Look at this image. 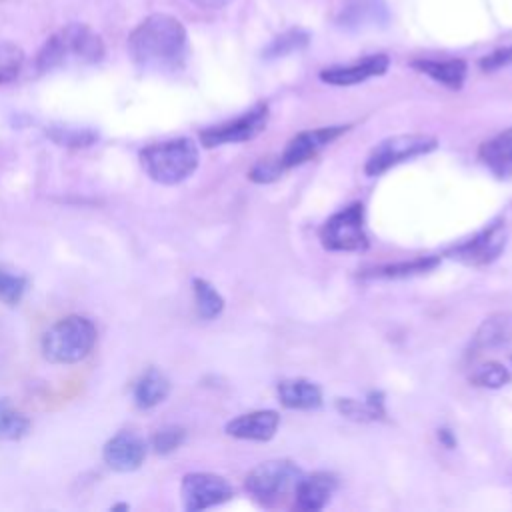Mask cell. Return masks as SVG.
I'll list each match as a JSON object with an SVG mask.
<instances>
[{"label":"cell","instance_id":"cell-35","mask_svg":"<svg viewBox=\"0 0 512 512\" xmlns=\"http://www.w3.org/2000/svg\"><path fill=\"white\" fill-rule=\"evenodd\" d=\"M438 438L448 446V448H452L454 444H456V440H454V436H452V432L450 430H446V428H442V430H438Z\"/></svg>","mask_w":512,"mask_h":512},{"label":"cell","instance_id":"cell-2","mask_svg":"<svg viewBox=\"0 0 512 512\" xmlns=\"http://www.w3.org/2000/svg\"><path fill=\"white\" fill-rule=\"evenodd\" d=\"M104 58V42L100 34H96L86 24H66L58 32H54L36 56L38 72H50L68 60L96 64Z\"/></svg>","mask_w":512,"mask_h":512},{"label":"cell","instance_id":"cell-24","mask_svg":"<svg viewBox=\"0 0 512 512\" xmlns=\"http://www.w3.org/2000/svg\"><path fill=\"white\" fill-rule=\"evenodd\" d=\"M192 288H194V298H196V310L204 320H212L224 310V298L210 282H206L202 278H194Z\"/></svg>","mask_w":512,"mask_h":512},{"label":"cell","instance_id":"cell-9","mask_svg":"<svg viewBox=\"0 0 512 512\" xmlns=\"http://www.w3.org/2000/svg\"><path fill=\"white\" fill-rule=\"evenodd\" d=\"M506 238H508L506 222L496 220L490 226L482 228L472 238L450 248L446 252V256L452 260H458L466 266H486L502 254V250L506 246Z\"/></svg>","mask_w":512,"mask_h":512},{"label":"cell","instance_id":"cell-19","mask_svg":"<svg viewBox=\"0 0 512 512\" xmlns=\"http://www.w3.org/2000/svg\"><path fill=\"white\" fill-rule=\"evenodd\" d=\"M512 340V314L510 312H496L490 314L478 326L474 334V350H490L504 346Z\"/></svg>","mask_w":512,"mask_h":512},{"label":"cell","instance_id":"cell-4","mask_svg":"<svg viewBox=\"0 0 512 512\" xmlns=\"http://www.w3.org/2000/svg\"><path fill=\"white\" fill-rule=\"evenodd\" d=\"M96 344V326L86 316H66L52 324L42 336V354L52 364H74L84 360Z\"/></svg>","mask_w":512,"mask_h":512},{"label":"cell","instance_id":"cell-23","mask_svg":"<svg viewBox=\"0 0 512 512\" xmlns=\"http://www.w3.org/2000/svg\"><path fill=\"white\" fill-rule=\"evenodd\" d=\"M438 262H440L438 256H422V258H414L410 262H394V264L378 266V268L366 270L362 276L364 278H406V276H414L420 272H428V270L436 268Z\"/></svg>","mask_w":512,"mask_h":512},{"label":"cell","instance_id":"cell-14","mask_svg":"<svg viewBox=\"0 0 512 512\" xmlns=\"http://www.w3.org/2000/svg\"><path fill=\"white\" fill-rule=\"evenodd\" d=\"M390 66V58L386 54H370L358 62L346 66H332L320 72V80L334 86H352L364 82L374 76H382Z\"/></svg>","mask_w":512,"mask_h":512},{"label":"cell","instance_id":"cell-3","mask_svg":"<svg viewBox=\"0 0 512 512\" xmlns=\"http://www.w3.org/2000/svg\"><path fill=\"white\" fill-rule=\"evenodd\" d=\"M200 162L198 146L192 138H172L156 142L140 152L144 172L158 184L174 186L190 178Z\"/></svg>","mask_w":512,"mask_h":512},{"label":"cell","instance_id":"cell-32","mask_svg":"<svg viewBox=\"0 0 512 512\" xmlns=\"http://www.w3.org/2000/svg\"><path fill=\"white\" fill-rule=\"evenodd\" d=\"M50 136L60 144V146H90L96 138L94 132L90 130H72V128H56L50 132Z\"/></svg>","mask_w":512,"mask_h":512},{"label":"cell","instance_id":"cell-34","mask_svg":"<svg viewBox=\"0 0 512 512\" xmlns=\"http://www.w3.org/2000/svg\"><path fill=\"white\" fill-rule=\"evenodd\" d=\"M192 2L204 10H218V8H224L226 4H230L232 0H192Z\"/></svg>","mask_w":512,"mask_h":512},{"label":"cell","instance_id":"cell-13","mask_svg":"<svg viewBox=\"0 0 512 512\" xmlns=\"http://www.w3.org/2000/svg\"><path fill=\"white\" fill-rule=\"evenodd\" d=\"M102 458L116 472H134L146 458V442L134 432H118L104 444Z\"/></svg>","mask_w":512,"mask_h":512},{"label":"cell","instance_id":"cell-20","mask_svg":"<svg viewBox=\"0 0 512 512\" xmlns=\"http://www.w3.org/2000/svg\"><path fill=\"white\" fill-rule=\"evenodd\" d=\"M480 160L496 174H512V126L480 146Z\"/></svg>","mask_w":512,"mask_h":512},{"label":"cell","instance_id":"cell-31","mask_svg":"<svg viewBox=\"0 0 512 512\" xmlns=\"http://www.w3.org/2000/svg\"><path fill=\"white\" fill-rule=\"evenodd\" d=\"M284 166L280 162V156L278 158H262L258 160L252 170L248 172V178L252 182H258V184H264V182H272L276 180L280 174H282Z\"/></svg>","mask_w":512,"mask_h":512},{"label":"cell","instance_id":"cell-29","mask_svg":"<svg viewBox=\"0 0 512 512\" xmlns=\"http://www.w3.org/2000/svg\"><path fill=\"white\" fill-rule=\"evenodd\" d=\"M472 384L482 386V388H500L508 384L510 374L500 362H488L476 368V372L470 376Z\"/></svg>","mask_w":512,"mask_h":512},{"label":"cell","instance_id":"cell-27","mask_svg":"<svg viewBox=\"0 0 512 512\" xmlns=\"http://www.w3.org/2000/svg\"><path fill=\"white\" fill-rule=\"evenodd\" d=\"M30 430V420L10 408L8 404H0V440H20Z\"/></svg>","mask_w":512,"mask_h":512},{"label":"cell","instance_id":"cell-16","mask_svg":"<svg viewBox=\"0 0 512 512\" xmlns=\"http://www.w3.org/2000/svg\"><path fill=\"white\" fill-rule=\"evenodd\" d=\"M336 488V478L328 472H314L310 476L300 478L294 496H296V508L306 510V512H314V510H322L332 492Z\"/></svg>","mask_w":512,"mask_h":512},{"label":"cell","instance_id":"cell-12","mask_svg":"<svg viewBox=\"0 0 512 512\" xmlns=\"http://www.w3.org/2000/svg\"><path fill=\"white\" fill-rule=\"evenodd\" d=\"M348 126H322L314 130H304L296 134L288 146L284 148L280 162L284 168H294L310 158H314L324 146H328L332 140H336L340 134H344Z\"/></svg>","mask_w":512,"mask_h":512},{"label":"cell","instance_id":"cell-7","mask_svg":"<svg viewBox=\"0 0 512 512\" xmlns=\"http://www.w3.org/2000/svg\"><path fill=\"white\" fill-rule=\"evenodd\" d=\"M322 246L336 252H360L368 246L364 230V206L354 202L332 214L320 228Z\"/></svg>","mask_w":512,"mask_h":512},{"label":"cell","instance_id":"cell-21","mask_svg":"<svg viewBox=\"0 0 512 512\" xmlns=\"http://www.w3.org/2000/svg\"><path fill=\"white\" fill-rule=\"evenodd\" d=\"M170 392L168 378L158 368H148L134 384V402L140 410H150L166 400Z\"/></svg>","mask_w":512,"mask_h":512},{"label":"cell","instance_id":"cell-11","mask_svg":"<svg viewBox=\"0 0 512 512\" xmlns=\"http://www.w3.org/2000/svg\"><path fill=\"white\" fill-rule=\"evenodd\" d=\"M390 22V8L386 0H342L336 14V24L348 32L380 30Z\"/></svg>","mask_w":512,"mask_h":512},{"label":"cell","instance_id":"cell-22","mask_svg":"<svg viewBox=\"0 0 512 512\" xmlns=\"http://www.w3.org/2000/svg\"><path fill=\"white\" fill-rule=\"evenodd\" d=\"M384 396L380 392H372L368 400L358 402L354 398H338L336 408L340 414H344L350 420L356 422H368V420H378L384 416Z\"/></svg>","mask_w":512,"mask_h":512},{"label":"cell","instance_id":"cell-17","mask_svg":"<svg viewBox=\"0 0 512 512\" xmlns=\"http://www.w3.org/2000/svg\"><path fill=\"white\" fill-rule=\"evenodd\" d=\"M410 66L414 70L430 76L432 80L444 84L450 90H460L466 80V72H468L466 62L460 58H450V60L420 58V60H412Z\"/></svg>","mask_w":512,"mask_h":512},{"label":"cell","instance_id":"cell-25","mask_svg":"<svg viewBox=\"0 0 512 512\" xmlns=\"http://www.w3.org/2000/svg\"><path fill=\"white\" fill-rule=\"evenodd\" d=\"M310 42V36L306 30L302 28H290L286 32H282L280 36H276L264 50V58H282L288 56L292 52H298L302 48H306Z\"/></svg>","mask_w":512,"mask_h":512},{"label":"cell","instance_id":"cell-6","mask_svg":"<svg viewBox=\"0 0 512 512\" xmlns=\"http://www.w3.org/2000/svg\"><path fill=\"white\" fill-rule=\"evenodd\" d=\"M438 146L434 136L428 134H396L382 142H378L364 164V172L368 176H380L382 172L390 170L392 166L428 154Z\"/></svg>","mask_w":512,"mask_h":512},{"label":"cell","instance_id":"cell-1","mask_svg":"<svg viewBox=\"0 0 512 512\" xmlns=\"http://www.w3.org/2000/svg\"><path fill=\"white\" fill-rule=\"evenodd\" d=\"M188 50L184 24L164 12L146 16L128 36V52L136 66L154 72L182 68Z\"/></svg>","mask_w":512,"mask_h":512},{"label":"cell","instance_id":"cell-15","mask_svg":"<svg viewBox=\"0 0 512 512\" xmlns=\"http://www.w3.org/2000/svg\"><path fill=\"white\" fill-rule=\"evenodd\" d=\"M280 424V416L274 410H256L242 414L226 424V434L240 440H256L266 442L270 440Z\"/></svg>","mask_w":512,"mask_h":512},{"label":"cell","instance_id":"cell-18","mask_svg":"<svg viewBox=\"0 0 512 512\" xmlns=\"http://www.w3.org/2000/svg\"><path fill=\"white\" fill-rule=\"evenodd\" d=\"M278 398L290 410H312L322 404V390L310 380L288 378L278 384Z\"/></svg>","mask_w":512,"mask_h":512},{"label":"cell","instance_id":"cell-10","mask_svg":"<svg viewBox=\"0 0 512 512\" xmlns=\"http://www.w3.org/2000/svg\"><path fill=\"white\" fill-rule=\"evenodd\" d=\"M180 496L184 508L188 512H196L230 500L234 496V488L224 476L210 472H192L182 478Z\"/></svg>","mask_w":512,"mask_h":512},{"label":"cell","instance_id":"cell-8","mask_svg":"<svg viewBox=\"0 0 512 512\" xmlns=\"http://www.w3.org/2000/svg\"><path fill=\"white\" fill-rule=\"evenodd\" d=\"M268 116H270L268 104L258 102L248 112H244L228 122H222L218 126H210V128L202 130L200 142L206 148H214V146H222V144H236V142L252 140L266 128Z\"/></svg>","mask_w":512,"mask_h":512},{"label":"cell","instance_id":"cell-26","mask_svg":"<svg viewBox=\"0 0 512 512\" xmlns=\"http://www.w3.org/2000/svg\"><path fill=\"white\" fill-rule=\"evenodd\" d=\"M24 64V52L18 44L0 38V84L12 82Z\"/></svg>","mask_w":512,"mask_h":512},{"label":"cell","instance_id":"cell-28","mask_svg":"<svg viewBox=\"0 0 512 512\" xmlns=\"http://www.w3.org/2000/svg\"><path fill=\"white\" fill-rule=\"evenodd\" d=\"M28 280L20 274L8 272V270H0V302L6 306H16L24 292H26Z\"/></svg>","mask_w":512,"mask_h":512},{"label":"cell","instance_id":"cell-33","mask_svg":"<svg viewBox=\"0 0 512 512\" xmlns=\"http://www.w3.org/2000/svg\"><path fill=\"white\" fill-rule=\"evenodd\" d=\"M478 64L484 72H494V70H500L504 66H510L512 64V46L498 48L492 54H486L484 58H480Z\"/></svg>","mask_w":512,"mask_h":512},{"label":"cell","instance_id":"cell-5","mask_svg":"<svg viewBox=\"0 0 512 512\" xmlns=\"http://www.w3.org/2000/svg\"><path fill=\"white\" fill-rule=\"evenodd\" d=\"M302 478V470L292 460H266L246 476V492L262 506H276L292 494Z\"/></svg>","mask_w":512,"mask_h":512},{"label":"cell","instance_id":"cell-30","mask_svg":"<svg viewBox=\"0 0 512 512\" xmlns=\"http://www.w3.org/2000/svg\"><path fill=\"white\" fill-rule=\"evenodd\" d=\"M186 432L180 426H166L158 430L152 438V446L158 454H170L184 442Z\"/></svg>","mask_w":512,"mask_h":512}]
</instances>
